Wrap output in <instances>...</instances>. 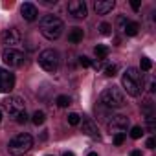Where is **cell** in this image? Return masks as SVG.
<instances>
[{"label": "cell", "mask_w": 156, "mask_h": 156, "mask_svg": "<svg viewBox=\"0 0 156 156\" xmlns=\"http://www.w3.org/2000/svg\"><path fill=\"white\" fill-rule=\"evenodd\" d=\"M121 87L125 88V92L132 98H138L143 90V75L140 70L136 68H127V72L121 77Z\"/></svg>", "instance_id": "1"}, {"label": "cell", "mask_w": 156, "mask_h": 156, "mask_svg": "<svg viewBox=\"0 0 156 156\" xmlns=\"http://www.w3.org/2000/svg\"><path fill=\"white\" fill-rule=\"evenodd\" d=\"M39 28H41V33L42 37H46L48 41H55L62 35V30H64V24L59 17L55 15H44L39 22Z\"/></svg>", "instance_id": "2"}, {"label": "cell", "mask_w": 156, "mask_h": 156, "mask_svg": "<svg viewBox=\"0 0 156 156\" xmlns=\"http://www.w3.org/2000/svg\"><path fill=\"white\" fill-rule=\"evenodd\" d=\"M31 147H33V138L30 134H17L8 143V151L11 156H24Z\"/></svg>", "instance_id": "3"}, {"label": "cell", "mask_w": 156, "mask_h": 156, "mask_svg": "<svg viewBox=\"0 0 156 156\" xmlns=\"http://www.w3.org/2000/svg\"><path fill=\"white\" fill-rule=\"evenodd\" d=\"M99 101L107 107V108H121L125 105V96L118 87H108L101 92Z\"/></svg>", "instance_id": "4"}, {"label": "cell", "mask_w": 156, "mask_h": 156, "mask_svg": "<svg viewBox=\"0 0 156 156\" xmlns=\"http://www.w3.org/2000/svg\"><path fill=\"white\" fill-rule=\"evenodd\" d=\"M39 64H41L42 70H46L50 73L57 72V68H59V53L55 50H44V51H41L39 53Z\"/></svg>", "instance_id": "5"}, {"label": "cell", "mask_w": 156, "mask_h": 156, "mask_svg": "<svg viewBox=\"0 0 156 156\" xmlns=\"http://www.w3.org/2000/svg\"><path fill=\"white\" fill-rule=\"evenodd\" d=\"M2 61L9 66V68H19L24 64V53L15 50V48H6L2 51Z\"/></svg>", "instance_id": "6"}, {"label": "cell", "mask_w": 156, "mask_h": 156, "mask_svg": "<svg viewBox=\"0 0 156 156\" xmlns=\"http://www.w3.org/2000/svg\"><path fill=\"white\" fill-rule=\"evenodd\" d=\"M107 127H108L110 134H127V129H129V118H127V116H121V114L112 116V118L108 119Z\"/></svg>", "instance_id": "7"}, {"label": "cell", "mask_w": 156, "mask_h": 156, "mask_svg": "<svg viewBox=\"0 0 156 156\" xmlns=\"http://www.w3.org/2000/svg\"><path fill=\"white\" fill-rule=\"evenodd\" d=\"M2 108H4L9 116H15V114L22 112V110H26V108H24V99L19 98V96H9V98H6V99L2 101Z\"/></svg>", "instance_id": "8"}, {"label": "cell", "mask_w": 156, "mask_h": 156, "mask_svg": "<svg viewBox=\"0 0 156 156\" xmlns=\"http://www.w3.org/2000/svg\"><path fill=\"white\" fill-rule=\"evenodd\" d=\"M0 39H2V44H6L8 48H15L17 44H20V41H22V33H20L17 28H8V30L2 31Z\"/></svg>", "instance_id": "9"}, {"label": "cell", "mask_w": 156, "mask_h": 156, "mask_svg": "<svg viewBox=\"0 0 156 156\" xmlns=\"http://www.w3.org/2000/svg\"><path fill=\"white\" fill-rule=\"evenodd\" d=\"M66 9H68V13H70L73 19H77V20H81V19H85V17L88 15L87 4L83 2V0H70Z\"/></svg>", "instance_id": "10"}, {"label": "cell", "mask_w": 156, "mask_h": 156, "mask_svg": "<svg viewBox=\"0 0 156 156\" xmlns=\"http://www.w3.org/2000/svg\"><path fill=\"white\" fill-rule=\"evenodd\" d=\"M13 88H15V75L6 68H0V92L9 94Z\"/></svg>", "instance_id": "11"}, {"label": "cell", "mask_w": 156, "mask_h": 156, "mask_svg": "<svg viewBox=\"0 0 156 156\" xmlns=\"http://www.w3.org/2000/svg\"><path fill=\"white\" fill-rule=\"evenodd\" d=\"M20 15H22V19H24V20H28V22H33V20H37V17H39V11H37L35 4H31V2H26V4H22V6H20Z\"/></svg>", "instance_id": "12"}, {"label": "cell", "mask_w": 156, "mask_h": 156, "mask_svg": "<svg viewBox=\"0 0 156 156\" xmlns=\"http://www.w3.org/2000/svg\"><path fill=\"white\" fill-rule=\"evenodd\" d=\"M79 123H81V129H83V132H85L87 136H90V138H94V140H98V138H99L98 125H96L90 118H83Z\"/></svg>", "instance_id": "13"}, {"label": "cell", "mask_w": 156, "mask_h": 156, "mask_svg": "<svg viewBox=\"0 0 156 156\" xmlns=\"http://www.w3.org/2000/svg\"><path fill=\"white\" fill-rule=\"evenodd\" d=\"M114 6H116L114 0H98L94 4V9H96L98 15H107V13H110L114 9Z\"/></svg>", "instance_id": "14"}, {"label": "cell", "mask_w": 156, "mask_h": 156, "mask_svg": "<svg viewBox=\"0 0 156 156\" xmlns=\"http://www.w3.org/2000/svg\"><path fill=\"white\" fill-rule=\"evenodd\" d=\"M83 37H85V31H83L81 28H72V30H70V33H68V41H70L72 44L81 42V41H83Z\"/></svg>", "instance_id": "15"}, {"label": "cell", "mask_w": 156, "mask_h": 156, "mask_svg": "<svg viewBox=\"0 0 156 156\" xmlns=\"http://www.w3.org/2000/svg\"><path fill=\"white\" fill-rule=\"evenodd\" d=\"M123 31H125L129 37H134V35H138V31H140V24H138V22H132V20H127V24L123 26Z\"/></svg>", "instance_id": "16"}, {"label": "cell", "mask_w": 156, "mask_h": 156, "mask_svg": "<svg viewBox=\"0 0 156 156\" xmlns=\"http://www.w3.org/2000/svg\"><path fill=\"white\" fill-rule=\"evenodd\" d=\"M108 46H105V44H98L96 48H94V53H96V57L98 59H107L108 57Z\"/></svg>", "instance_id": "17"}, {"label": "cell", "mask_w": 156, "mask_h": 156, "mask_svg": "<svg viewBox=\"0 0 156 156\" xmlns=\"http://www.w3.org/2000/svg\"><path fill=\"white\" fill-rule=\"evenodd\" d=\"M31 121H33V125H42L44 121H46V114L42 112V110H37V112H33V116H31Z\"/></svg>", "instance_id": "18"}, {"label": "cell", "mask_w": 156, "mask_h": 156, "mask_svg": "<svg viewBox=\"0 0 156 156\" xmlns=\"http://www.w3.org/2000/svg\"><path fill=\"white\" fill-rule=\"evenodd\" d=\"M55 103H57V107H61V108H66L70 103H72V99L68 98V96H57V99H55Z\"/></svg>", "instance_id": "19"}, {"label": "cell", "mask_w": 156, "mask_h": 156, "mask_svg": "<svg viewBox=\"0 0 156 156\" xmlns=\"http://www.w3.org/2000/svg\"><path fill=\"white\" fill-rule=\"evenodd\" d=\"M79 121H81V116H79V114H75V112H70V114H68V123H70L72 127L79 125Z\"/></svg>", "instance_id": "20"}, {"label": "cell", "mask_w": 156, "mask_h": 156, "mask_svg": "<svg viewBox=\"0 0 156 156\" xmlns=\"http://www.w3.org/2000/svg\"><path fill=\"white\" fill-rule=\"evenodd\" d=\"M140 66H141V70H143V72H149V70L152 68V61H151L149 57H141V61H140Z\"/></svg>", "instance_id": "21"}, {"label": "cell", "mask_w": 156, "mask_h": 156, "mask_svg": "<svg viewBox=\"0 0 156 156\" xmlns=\"http://www.w3.org/2000/svg\"><path fill=\"white\" fill-rule=\"evenodd\" d=\"M141 136H143V129H141V127L136 125V127L130 129V138H132V140H140Z\"/></svg>", "instance_id": "22"}, {"label": "cell", "mask_w": 156, "mask_h": 156, "mask_svg": "<svg viewBox=\"0 0 156 156\" xmlns=\"http://www.w3.org/2000/svg\"><path fill=\"white\" fill-rule=\"evenodd\" d=\"M28 118H30V116L26 114V110H22V112H19V114H15V116H13V119H15L17 123H20V125H22V123H26V121H28Z\"/></svg>", "instance_id": "23"}, {"label": "cell", "mask_w": 156, "mask_h": 156, "mask_svg": "<svg viewBox=\"0 0 156 156\" xmlns=\"http://www.w3.org/2000/svg\"><path fill=\"white\" fill-rule=\"evenodd\" d=\"M118 64H110V66H107L105 68V75H108V77H114L116 73H118Z\"/></svg>", "instance_id": "24"}, {"label": "cell", "mask_w": 156, "mask_h": 156, "mask_svg": "<svg viewBox=\"0 0 156 156\" xmlns=\"http://www.w3.org/2000/svg\"><path fill=\"white\" fill-rule=\"evenodd\" d=\"M99 31H101V35H110L112 33V26L103 22V24H99Z\"/></svg>", "instance_id": "25"}, {"label": "cell", "mask_w": 156, "mask_h": 156, "mask_svg": "<svg viewBox=\"0 0 156 156\" xmlns=\"http://www.w3.org/2000/svg\"><path fill=\"white\" fill-rule=\"evenodd\" d=\"M79 64L83 66V68H90V66H94V62H92V59H88V57H79Z\"/></svg>", "instance_id": "26"}, {"label": "cell", "mask_w": 156, "mask_h": 156, "mask_svg": "<svg viewBox=\"0 0 156 156\" xmlns=\"http://www.w3.org/2000/svg\"><path fill=\"white\" fill-rule=\"evenodd\" d=\"M125 136H127V134H114V143H116V145H121V143L125 141Z\"/></svg>", "instance_id": "27"}, {"label": "cell", "mask_w": 156, "mask_h": 156, "mask_svg": "<svg viewBox=\"0 0 156 156\" xmlns=\"http://www.w3.org/2000/svg\"><path fill=\"white\" fill-rule=\"evenodd\" d=\"M154 145H156V140H154V138H149V140H147V147H149V149H154Z\"/></svg>", "instance_id": "28"}, {"label": "cell", "mask_w": 156, "mask_h": 156, "mask_svg": "<svg viewBox=\"0 0 156 156\" xmlns=\"http://www.w3.org/2000/svg\"><path fill=\"white\" fill-rule=\"evenodd\" d=\"M41 2H42V4H46V6H51V4H55V2H57V0H41Z\"/></svg>", "instance_id": "29"}, {"label": "cell", "mask_w": 156, "mask_h": 156, "mask_svg": "<svg viewBox=\"0 0 156 156\" xmlns=\"http://www.w3.org/2000/svg\"><path fill=\"white\" fill-rule=\"evenodd\" d=\"M130 6H132V9H140V2H136V0L130 2Z\"/></svg>", "instance_id": "30"}, {"label": "cell", "mask_w": 156, "mask_h": 156, "mask_svg": "<svg viewBox=\"0 0 156 156\" xmlns=\"http://www.w3.org/2000/svg\"><path fill=\"white\" fill-rule=\"evenodd\" d=\"M130 156H143V154H141V151H132Z\"/></svg>", "instance_id": "31"}, {"label": "cell", "mask_w": 156, "mask_h": 156, "mask_svg": "<svg viewBox=\"0 0 156 156\" xmlns=\"http://www.w3.org/2000/svg\"><path fill=\"white\" fill-rule=\"evenodd\" d=\"M62 156H75V154H73V152H70V151H66V152H64Z\"/></svg>", "instance_id": "32"}, {"label": "cell", "mask_w": 156, "mask_h": 156, "mask_svg": "<svg viewBox=\"0 0 156 156\" xmlns=\"http://www.w3.org/2000/svg\"><path fill=\"white\" fill-rule=\"evenodd\" d=\"M88 156H98V152H90V154H88Z\"/></svg>", "instance_id": "33"}, {"label": "cell", "mask_w": 156, "mask_h": 156, "mask_svg": "<svg viewBox=\"0 0 156 156\" xmlns=\"http://www.w3.org/2000/svg\"><path fill=\"white\" fill-rule=\"evenodd\" d=\"M0 121H2V110H0Z\"/></svg>", "instance_id": "34"}, {"label": "cell", "mask_w": 156, "mask_h": 156, "mask_svg": "<svg viewBox=\"0 0 156 156\" xmlns=\"http://www.w3.org/2000/svg\"><path fill=\"white\" fill-rule=\"evenodd\" d=\"M48 156H51V154H48Z\"/></svg>", "instance_id": "35"}]
</instances>
